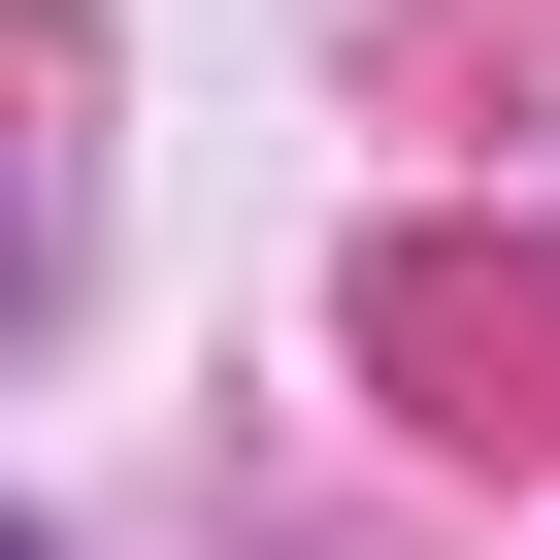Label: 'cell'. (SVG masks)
I'll use <instances>...</instances> for the list:
<instances>
[{
	"mask_svg": "<svg viewBox=\"0 0 560 560\" xmlns=\"http://www.w3.org/2000/svg\"><path fill=\"white\" fill-rule=\"evenodd\" d=\"M0 560H34V527H0Z\"/></svg>",
	"mask_w": 560,
	"mask_h": 560,
	"instance_id": "1",
	"label": "cell"
}]
</instances>
